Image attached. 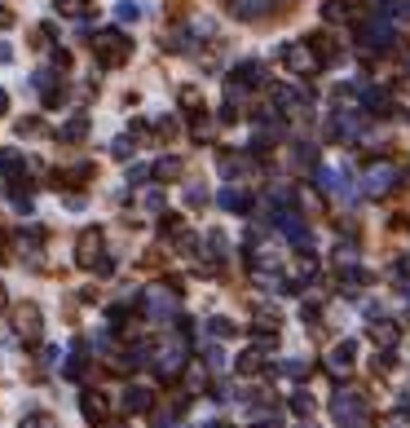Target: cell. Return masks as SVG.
Instances as JSON below:
<instances>
[{
  "label": "cell",
  "mask_w": 410,
  "mask_h": 428,
  "mask_svg": "<svg viewBox=\"0 0 410 428\" xmlns=\"http://www.w3.org/2000/svg\"><path fill=\"white\" fill-rule=\"evenodd\" d=\"M247 168H251V159H247V154L221 150V172H225V177H238V172H247Z\"/></svg>",
  "instance_id": "cell-22"
},
{
  "label": "cell",
  "mask_w": 410,
  "mask_h": 428,
  "mask_svg": "<svg viewBox=\"0 0 410 428\" xmlns=\"http://www.w3.org/2000/svg\"><path fill=\"white\" fill-rule=\"evenodd\" d=\"M159 230H163V239H168V234H177V239H181V234H186V225H181V217H163Z\"/></svg>",
  "instance_id": "cell-40"
},
{
  "label": "cell",
  "mask_w": 410,
  "mask_h": 428,
  "mask_svg": "<svg viewBox=\"0 0 410 428\" xmlns=\"http://www.w3.org/2000/svg\"><path fill=\"white\" fill-rule=\"evenodd\" d=\"M335 265H340V269H353V265H357V247H353V243H340V247H335Z\"/></svg>",
  "instance_id": "cell-30"
},
{
  "label": "cell",
  "mask_w": 410,
  "mask_h": 428,
  "mask_svg": "<svg viewBox=\"0 0 410 428\" xmlns=\"http://www.w3.org/2000/svg\"><path fill=\"white\" fill-rule=\"evenodd\" d=\"M393 186H397V168H393V163H371L366 177H362V190H366V195H389Z\"/></svg>",
  "instance_id": "cell-8"
},
{
  "label": "cell",
  "mask_w": 410,
  "mask_h": 428,
  "mask_svg": "<svg viewBox=\"0 0 410 428\" xmlns=\"http://www.w3.org/2000/svg\"><path fill=\"white\" fill-rule=\"evenodd\" d=\"M0 314H5V287H0Z\"/></svg>",
  "instance_id": "cell-50"
},
{
  "label": "cell",
  "mask_w": 410,
  "mask_h": 428,
  "mask_svg": "<svg viewBox=\"0 0 410 428\" xmlns=\"http://www.w3.org/2000/svg\"><path fill=\"white\" fill-rule=\"evenodd\" d=\"M150 428H181V424H177V415H168V411H150Z\"/></svg>",
  "instance_id": "cell-37"
},
{
  "label": "cell",
  "mask_w": 410,
  "mask_h": 428,
  "mask_svg": "<svg viewBox=\"0 0 410 428\" xmlns=\"http://www.w3.org/2000/svg\"><path fill=\"white\" fill-rule=\"evenodd\" d=\"M0 62H14V49H9V44H0Z\"/></svg>",
  "instance_id": "cell-46"
},
{
  "label": "cell",
  "mask_w": 410,
  "mask_h": 428,
  "mask_svg": "<svg viewBox=\"0 0 410 428\" xmlns=\"http://www.w3.org/2000/svg\"><path fill=\"white\" fill-rule=\"evenodd\" d=\"M141 204H146V212H163V195H159V190H146Z\"/></svg>",
  "instance_id": "cell-42"
},
{
  "label": "cell",
  "mask_w": 410,
  "mask_h": 428,
  "mask_svg": "<svg viewBox=\"0 0 410 428\" xmlns=\"http://www.w3.org/2000/svg\"><path fill=\"white\" fill-rule=\"evenodd\" d=\"M234 84H243V89H256V84H265V66L260 62H238V71H234Z\"/></svg>",
  "instance_id": "cell-19"
},
{
  "label": "cell",
  "mask_w": 410,
  "mask_h": 428,
  "mask_svg": "<svg viewBox=\"0 0 410 428\" xmlns=\"http://www.w3.org/2000/svg\"><path fill=\"white\" fill-rule=\"evenodd\" d=\"M102 256H106V239H102V230H98V225H93V230H84L80 239H75V265L93 269Z\"/></svg>",
  "instance_id": "cell-6"
},
{
  "label": "cell",
  "mask_w": 410,
  "mask_h": 428,
  "mask_svg": "<svg viewBox=\"0 0 410 428\" xmlns=\"http://www.w3.org/2000/svg\"><path fill=\"white\" fill-rule=\"evenodd\" d=\"M278 57L287 62V71H292V75H313V71H322V62L313 57V49H309L305 40H292V44H283V49H278Z\"/></svg>",
  "instance_id": "cell-5"
},
{
  "label": "cell",
  "mask_w": 410,
  "mask_h": 428,
  "mask_svg": "<svg viewBox=\"0 0 410 428\" xmlns=\"http://www.w3.org/2000/svg\"><path fill=\"white\" fill-rule=\"evenodd\" d=\"M53 14H62V18H89L93 5H89V0H53Z\"/></svg>",
  "instance_id": "cell-21"
},
{
  "label": "cell",
  "mask_w": 410,
  "mask_h": 428,
  "mask_svg": "<svg viewBox=\"0 0 410 428\" xmlns=\"http://www.w3.org/2000/svg\"><path fill=\"white\" fill-rule=\"evenodd\" d=\"M115 18H119V22H137V18H141V9L132 5V0H119V5H115Z\"/></svg>",
  "instance_id": "cell-34"
},
{
  "label": "cell",
  "mask_w": 410,
  "mask_h": 428,
  "mask_svg": "<svg viewBox=\"0 0 410 428\" xmlns=\"http://www.w3.org/2000/svg\"><path fill=\"white\" fill-rule=\"evenodd\" d=\"M216 204H221L225 212H247L251 208V195H247V190H238V186H225L221 195H216Z\"/></svg>",
  "instance_id": "cell-15"
},
{
  "label": "cell",
  "mask_w": 410,
  "mask_h": 428,
  "mask_svg": "<svg viewBox=\"0 0 410 428\" xmlns=\"http://www.w3.org/2000/svg\"><path fill=\"white\" fill-rule=\"evenodd\" d=\"M89 177H93V163H75V168L53 172V186L57 190H75V186H89Z\"/></svg>",
  "instance_id": "cell-14"
},
{
  "label": "cell",
  "mask_w": 410,
  "mask_h": 428,
  "mask_svg": "<svg viewBox=\"0 0 410 428\" xmlns=\"http://www.w3.org/2000/svg\"><path fill=\"white\" fill-rule=\"evenodd\" d=\"M208 331H212L216 340H230L234 336V323H230V318H208Z\"/></svg>",
  "instance_id": "cell-32"
},
{
  "label": "cell",
  "mask_w": 410,
  "mask_h": 428,
  "mask_svg": "<svg viewBox=\"0 0 410 428\" xmlns=\"http://www.w3.org/2000/svg\"><path fill=\"white\" fill-rule=\"evenodd\" d=\"M397 177H402V181H406V186H410V168H406V172H397Z\"/></svg>",
  "instance_id": "cell-49"
},
{
  "label": "cell",
  "mask_w": 410,
  "mask_h": 428,
  "mask_svg": "<svg viewBox=\"0 0 410 428\" xmlns=\"http://www.w3.org/2000/svg\"><path fill=\"white\" fill-rule=\"evenodd\" d=\"M80 411L89 424H106L111 420V402H106V393H84L80 398Z\"/></svg>",
  "instance_id": "cell-11"
},
{
  "label": "cell",
  "mask_w": 410,
  "mask_h": 428,
  "mask_svg": "<svg viewBox=\"0 0 410 428\" xmlns=\"http://www.w3.org/2000/svg\"><path fill=\"white\" fill-rule=\"evenodd\" d=\"M84 366H89V358H84V349H75V353H71V358H66L62 375H66V380H80V375H84Z\"/></svg>",
  "instance_id": "cell-26"
},
{
  "label": "cell",
  "mask_w": 410,
  "mask_h": 428,
  "mask_svg": "<svg viewBox=\"0 0 410 428\" xmlns=\"http://www.w3.org/2000/svg\"><path fill=\"white\" fill-rule=\"evenodd\" d=\"M14 331L18 336H27V340H40V331H44V314H40V305H18L14 309Z\"/></svg>",
  "instance_id": "cell-7"
},
{
  "label": "cell",
  "mask_w": 410,
  "mask_h": 428,
  "mask_svg": "<svg viewBox=\"0 0 410 428\" xmlns=\"http://www.w3.org/2000/svg\"><path fill=\"white\" fill-rule=\"evenodd\" d=\"M22 428H62V424H57V415H49V411H35V415L22 420Z\"/></svg>",
  "instance_id": "cell-29"
},
{
  "label": "cell",
  "mask_w": 410,
  "mask_h": 428,
  "mask_svg": "<svg viewBox=\"0 0 410 428\" xmlns=\"http://www.w3.org/2000/svg\"><path fill=\"white\" fill-rule=\"evenodd\" d=\"M146 177H150L146 163H132V168H128V186H132V181H146Z\"/></svg>",
  "instance_id": "cell-43"
},
{
  "label": "cell",
  "mask_w": 410,
  "mask_h": 428,
  "mask_svg": "<svg viewBox=\"0 0 410 428\" xmlns=\"http://www.w3.org/2000/svg\"><path fill=\"white\" fill-rule=\"evenodd\" d=\"M292 163H296V168H313V163H318V150H313V146H296Z\"/></svg>",
  "instance_id": "cell-31"
},
{
  "label": "cell",
  "mask_w": 410,
  "mask_h": 428,
  "mask_svg": "<svg viewBox=\"0 0 410 428\" xmlns=\"http://www.w3.org/2000/svg\"><path fill=\"white\" fill-rule=\"evenodd\" d=\"M260 371H265V344L238 353V375H260Z\"/></svg>",
  "instance_id": "cell-20"
},
{
  "label": "cell",
  "mask_w": 410,
  "mask_h": 428,
  "mask_svg": "<svg viewBox=\"0 0 410 428\" xmlns=\"http://www.w3.org/2000/svg\"><path fill=\"white\" fill-rule=\"evenodd\" d=\"M230 5V14H238V18H265L274 9V0H225Z\"/></svg>",
  "instance_id": "cell-16"
},
{
  "label": "cell",
  "mask_w": 410,
  "mask_h": 428,
  "mask_svg": "<svg viewBox=\"0 0 410 428\" xmlns=\"http://www.w3.org/2000/svg\"><path fill=\"white\" fill-rule=\"evenodd\" d=\"M57 137H62V141H84V137H89V120L75 115L71 124H62V133H57Z\"/></svg>",
  "instance_id": "cell-23"
},
{
  "label": "cell",
  "mask_w": 410,
  "mask_h": 428,
  "mask_svg": "<svg viewBox=\"0 0 410 428\" xmlns=\"http://www.w3.org/2000/svg\"><path fill=\"white\" fill-rule=\"evenodd\" d=\"M362 133V115H340L335 120V137H357Z\"/></svg>",
  "instance_id": "cell-25"
},
{
  "label": "cell",
  "mask_w": 410,
  "mask_h": 428,
  "mask_svg": "<svg viewBox=\"0 0 410 428\" xmlns=\"http://www.w3.org/2000/svg\"><path fill=\"white\" fill-rule=\"evenodd\" d=\"M5 111H9V93L0 89V115H5Z\"/></svg>",
  "instance_id": "cell-48"
},
{
  "label": "cell",
  "mask_w": 410,
  "mask_h": 428,
  "mask_svg": "<svg viewBox=\"0 0 410 428\" xmlns=\"http://www.w3.org/2000/svg\"><path fill=\"white\" fill-rule=\"evenodd\" d=\"M278 371H283V375H292V380H305V375H309V366L300 362V358H292V362H283Z\"/></svg>",
  "instance_id": "cell-36"
},
{
  "label": "cell",
  "mask_w": 410,
  "mask_h": 428,
  "mask_svg": "<svg viewBox=\"0 0 410 428\" xmlns=\"http://www.w3.org/2000/svg\"><path fill=\"white\" fill-rule=\"evenodd\" d=\"M208 428H230V424H221V420H216V424H208Z\"/></svg>",
  "instance_id": "cell-51"
},
{
  "label": "cell",
  "mask_w": 410,
  "mask_h": 428,
  "mask_svg": "<svg viewBox=\"0 0 410 428\" xmlns=\"http://www.w3.org/2000/svg\"><path fill=\"white\" fill-rule=\"evenodd\" d=\"M53 40V31L49 27H40V31H31V44H35V49H44V44H49Z\"/></svg>",
  "instance_id": "cell-44"
},
{
  "label": "cell",
  "mask_w": 410,
  "mask_h": 428,
  "mask_svg": "<svg viewBox=\"0 0 410 428\" xmlns=\"http://www.w3.org/2000/svg\"><path fill=\"white\" fill-rule=\"evenodd\" d=\"M154 177H159V181H177V177H181V159H159V163H154Z\"/></svg>",
  "instance_id": "cell-28"
},
{
  "label": "cell",
  "mask_w": 410,
  "mask_h": 428,
  "mask_svg": "<svg viewBox=\"0 0 410 428\" xmlns=\"http://www.w3.org/2000/svg\"><path fill=\"white\" fill-rule=\"evenodd\" d=\"M353 362H357V344L353 340H340L327 353V371H335V375H348V366H353Z\"/></svg>",
  "instance_id": "cell-10"
},
{
  "label": "cell",
  "mask_w": 410,
  "mask_h": 428,
  "mask_svg": "<svg viewBox=\"0 0 410 428\" xmlns=\"http://www.w3.org/2000/svg\"><path fill=\"white\" fill-rule=\"evenodd\" d=\"M357 40H362V49H384V44L393 40V27L389 22H366V27L357 31Z\"/></svg>",
  "instance_id": "cell-12"
},
{
  "label": "cell",
  "mask_w": 410,
  "mask_h": 428,
  "mask_svg": "<svg viewBox=\"0 0 410 428\" xmlns=\"http://www.w3.org/2000/svg\"><path fill=\"white\" fill-rule=\"evenodd\" d=\"M0 177H5V181H18V177H27V163H22V154L18 150H0Z\"/></svg>",
  "instance_id": "cell-17"
},
{
  "label": "cell",
  "mask_w": 410,
  "mask_h": 428,
  "mask_svg": "<svg viewBox=\"0 0 410 428\" xmlns=\"http://www.w3.org/2000/svg\"><path fill=\"white\" fill-rule=\"evenodd\" d=\"M371 340H375L380 349H393V344L402 340V331H397V323H389V318H380V323H371Z\"/></svg>",
  "instance_id": "cell-18"
},
{
  "label": "cell",
  "mask_w": 410,
  "mask_h": 428,
  "mask_svg": "<svg viewBox=\"0 0 410 428\" xmlns=\"http://www.w3.org/2000/svg\"><path fill=\"white\" fill-rule=\"evenodd\" d=\"M292 415H300V420L313 415V393H309V389H296V393H292Z\"/></svg>",
  "instance_id": "cell-24"
},
{
  "label": "cell",
  "mask_w": 410,
  "mask_h": 428,
  "mask_svg": "<svg viewBox=\"0 0 410 428\" xmlns=\"http://www.w3.org/2000/svg\"><path fill=\"white\" fill-rule=\"evenodd\" d=\"M322 14H327V22H344V18H348V5H340V0H331V5L322 9Z\"/></svg>",
  "instance_id": "cell-39"
},
{
  "label": "cell",
  "mask_w": 410,
  "mask_h": 428,
  "mask_svg": "<svg viewBox=\"0 0 410 428\" xmlns=\"http://www.w3.org/2000/svg\"><path fill=\"white\" fill-rule=\"evenodd\" d=\"M154 366H159L163 380H181V375H186V366H190L186 340H168V344H159V349H154Z\"/></svg>",
  "instance_id": "cell-3"
},
{
  "label": "cell",
  "mask_w": 410,
  "mask_h": 428,
  "mask_svg": "<svg viewBox=\"0 0 410 428\" xmlns=\"http://www.w3.org/2000/svg\"><path fill=\"white\" fill-rule=\"evenodd\" d=\"M397 14H402V18H410V0H397Z\"/></svg>",
  "instance_id": "cell-47"
},
{
  "label": "cell",
  "mask_w": 410,
  "mask_h": 428,
  "mask_svg": "<svg viewBox=\"0 0 410 428\" xmlns=\"http://www.w3.org/2000/svg\"><path fill=\"white\" fill-rule=\"evenodd\" d=\"M366 393L362 389H340V393L331 398V420L340 428H366Z\"/></svg>",
  "instance_id": "cell-2"
},
{
  "label": "cell",
  "mask_w": 410,
  "mask_h": 428,
  "mask_svg": "<svg viewBox=\"0 0 410 428\" xmlns=\"http://www.w3.org/2000/svg\"><path fill=\"white\" fill-rule=\"evenodd\" d=\"M93 57H98L106 71H115V66H124L132 57V40L119 27H106V31L93 35Z\"/></svg>",
  "instance_id": "cell-1"
},
{
  "label": "cell",
  "mask_w": 410,
  "mask_h": 428,
  "mask_svg": "<svg viewBox=\"0 0 410 428\" xmlns=\"http://www.w3.org/2000/svg\"><path fill=\"white\" fill-rule=\"evenodd\" d=\"M186 204H190V208H203V204H208V195H203V186H190V190H186Z\"/></svg>",
  "instance_id": "cell-41"
},
{
  "label": "cell",
  "mask_w": 410,
  "mask_h": 428,
  "mask_svg": "<svg viewBox=\"0 0 410 428\" xmlns=\"http://www.w3.org/2000/svg\"><path fill=\"white\" fill-rule=\"evenodd\" d=\"M305 44L313 49V57H318L322 66H327V62H335V53H340V44H335V35H331V31H318V35H309Z\"/></svg>",
  "instance_id": "cell-13"
},
{
  "label": "cell",
  "mask_w": 410,
  "mask_h": 428,
  "mask_svg": "<svg viewBox=\"0 0 410 428\" xmlns=\"http://www.w3.org/2000/svg\"><path fill=\"white\" fill-rule=\"evenodd\" d=\"M177 296H181V278H168V283H159V287H150L141 296V305H146L150 318H168L177 309Z\"/></svg>",
  "instance_id": "cell-4"
},
{
  "label": "cell",
  "mask_w": 410,
  "mask_h": 428,
  "mask_svg": "<svg viewBox=\"0 0 410 428\" xmlns=\"http://www.w3.org/2000/svg\"><path fill=\"white\" fill-rule=\"evenodd\" d=\"M0 27H14V9L9 5H0Z\"/></svg>",
  "instance_id": "cell-45"
},
{
  "label": "cell",
  "mask_w": 410,
  "mask_h": 428,
  "mask_svg": "<svg viewBox=\"0 0 410 428\" xmlns=\"http://www.w3.org/2000/svg\"><path fill=\"white\" fill-rule=\"evenodd\" d=\"M119 407H124L128 415H150V411H154V389H146V384H128Z\"/></svg>",
  "instance_id": "cell-9"
},
{
  "label": "cell",
  "mask_w": 410,
  "mask_h": 428,
  "mask_svg": "<svg viewBox=\"0 0 410 428\" xmlns=\"http://www.w3.org/2000/svg\"><path fill=\"white\" fill-rule=\"evenodd\" d=\"M40 133H44V124L35 120V115L31 120H18V137H40Z\"/></svg>",
  "instance_id": "cell-35"
},
{
  "label": "cell",
  "mask_w": 410,
  "mask_h": 428,
  "mask_svg": "<svg viewBox=\"0 0 410 428\" xmlns=\"http://www.w3.org/2000/svg\"><path fill=\"white\" fill-rule=\"evenodd\" d=\"M203 358H208V366H212V371H225V353L216 349V344H208V349H203Z\"/></svg>",
  "instance_id": "cell-38"
},
{
  "label": "cell",
  "mask_w": 410,
  "mask_h": 428,
  "mask_svg": "<svg viewBox=\"0 0 410 428\" xmlns=\"http://www.w3.org/2000/svg\"><path fill=\"white\" fill-rule=\"evenodd\" d=\"M132 146H137V137H132V133H124V137H115V141H111L115 159H128V154H132Z\"/></svg>",
  "instance_id": "cell-33"
},
{
  "label": "cell",
  "mask_w": 410,
  "mask_h": 428,
  "mask_svg": "<svg viewBox=\"0 0 410 428\" xmlns=\"http://www.w3.org/2000/svg\"><path fill=\"white\" fill-rule=\"evenodd\" d=\"M199 106H203V93L195 84H186L181 89V111H190V115H199Z\"/></svg>",
  "instance_id": "cell-27"
},
{
  "label": "cell",
  "mask_w": 410,
  "mask_h": 428,
  "mask_svg": "<svg viewBox=\"0 0 410 428\" xmlns=\"http://www.w3.org/2000/svg\"><path fill=\"white\" fill-rule=\"evenodd\" d=\"M300 428H313V424H300Z\"/></svg>",
  "instance_id": "cell-52"
}]
</instances>
